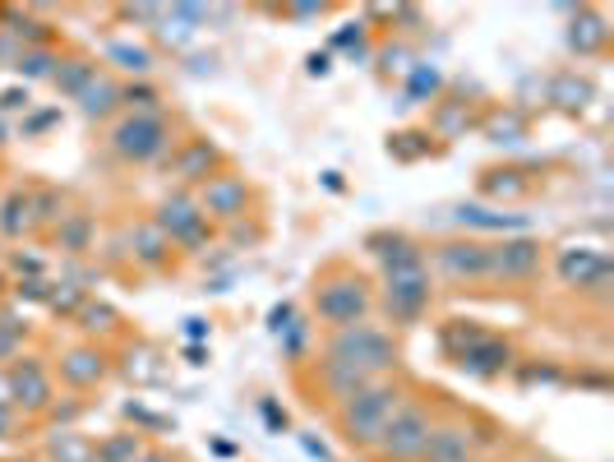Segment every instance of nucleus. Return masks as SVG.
I'll return each instance as SVG.
<instances>
[{"label":"nucleus","mask_w":614,"mask_h":462,"mask_svg":"<svg viewBox=\"0 0 614 462\" xmlns=\"http://www.w3.org/2000/svg\"><path fill=\"white\" fill-rule=\"evenodd\" d=\"M426 305H430L426 259H420L407 241H397V250L389 255V311L397 319H416Z\"/></svg>","instance_id":"f257e3e1"},{"label":"nucleus","mask_w":614,"mask_h":462,"mask_svg":"<svg viewBox=\"0 0 614 462\" xmlns=\"http://www.w3.org/2000/svg\"><path fill=\"white\" fill-rule=\"evenodd\" d=\"M402 408V393L397 389H360L347 398V412H342V426H347V439L352 445H366V449H379L383 439V426L393 421V412Z\"/></svg>","instance_id":"f03ea898"},{"label":"nucleus","mask_w":614,"mask_h":462,"mask_svg":"<svg viewBox=\"0 0 614 462\" xmlns=\"http://www.w3.org/2000/svg\"><path fill=\"white\" fill-rule=\"evenodd\" d=\"M430 416L426 408H416V402H402V408L393 412V421L383 426V439H379V453L393 458V462H420L430 449Z\"/></svg>","instance_id":"7ed1b4c3"},{"label":"nucleus","mask_w":614,"mask_h":462,"mask_svg":"<svg viewBox=\"0 0 614 462\" xmlns=\"http://www.w3.org/2000/svg\"><path fill=\"white\" fill-rule=\"evenodd\" d=\"M333 361L347 365V370H383V365H393V342L374 333V329H360V324H352V329H342L337 342H333Z\"/></svg>","instance_id":"20e7f679"},{"label":"nucleus","mask_w":614,"mask_h":462,"mask_svg":"<svg viewBox=\"0 0 614 462\" xmlns=\"http://www.w3.org/2000/svg\"><path fill=\"white\" fill-rule=\"evenodd\" d=\"M366 305H370V296L360 282H329L319 292V315L329 324H337V329H352V324L366 315Z\"/></svg>","instance_id":"39448f33"},{"label":"nucleus","mask_w":614,"mask_h":462,"mask_svg":"<svg viewBox=\"0 0 614 462\" xmlns=\"http://www.w3.org/2000/svg\"><path fill=\"white\" fill-rule=\"evenodd\" d=\"M116 148L125 153V158H158V153L167 148V125L158 121V115H134V121H125L116 130Z\"/></svg>","instance_id":"423d86ee"},{"label":"nucleus","mask_w":614,"mask_h":462,"mask_svg":"<svg viewBox=\"0 0 614 462\" xmlns=\"http://www.w3.org/2000/svg\"><path fill=\"white\" fill-rule=\"evenodd\" d=\"M536 264H541V245H531V241H513V245L490 250V273H499V278H527Z\"/></svg>","instance_id":"0eeeda50"},{"label":"nucleus","mask_w":614,"mask_h":462,"mask_svg":"<svg viewBox=\"0 0 614 462\" xmlns=\"http://www.w3.org/2000/svg\"><path fill=\"white\" fill-rule=\"evenodd\" d=\"M439 264L449 278H490V245H444Z\"/></svg>","instance_id":"6e6552de"},{"label":"nucleus","mask_w":614,"mask_h":462,"mask_svg":"<svg viewBox=\"0 0 614 462\" xmlns=\"http://www.w3.org/2000/svg\"><path fill=\"white\" fill-rule=\"evenodd\" d=\"M14 389H19V402H28V408H42L47 402V379L33 365H14Z\"/></svg>","instance_id":"1a4fd4ad"},{"label":"nucleus","mask_w":614,"mask_h":462,"mask_svg":"<svg viewBox=\"0 0 614 462\" xmlns=\"http://www.w3.org/2000/svg\"><path fill=\"white\" fill-rule=\"evenodd\" d=\"M162 227H171L176 236H189V231L199 227V214H195V208H189L185 199H176V204H167V208H162Z\"/></svg>","instance_id":"9d476101"},{"label":"nucleus","mask_w":614,"mask_h":462,"mask_svg":"<svg viewBox=\"0 0 614 462\" xmlns=\"http://www.w3.org/2000/svg\"><path fill=\"white\" fill-rule=\"evenodd\" d=\"M591 273H597V278L605 273V259H601V255H568V259H564V278H568V282L582 287Z\"/></svg>","instance_id":"9b49d317"},{"label":"nucleus","mask_w":614,"mask_h":462,"mask_svg":"<svg viewBox=\"0 0 614 462\" xmlns=\"http://www.w3.org/2000/svg\"><path fill=\"white\" fill-rule=\"evenodd\" d=\"M74 365H65V370L74 375V379H79V384H88V379H98L102 375V361H93L88 352H79V356H70Z\"/></svg>","instance_id":"f8f14e48"},{"label":"nucleus","mask_w":614,"mask_h":462,"mask_svg":"<svg viewBox=\"0 0 614 462\" xmlns=\"http://www.w3.org/2000/svg\"><path fill=\"white\" fill-rule=\"evenodd\" d=\"M208 199H222V208H236L245 199V190L241 185H218V190H208Z\"/></svg>","instance_id":"ddd939ff"},{"label":"nucleus","mask_w":614,"mask_h":462,"mask_svg":"<svg viewBox=\"0 0 614 462\" xmlns=\"http://www.w3.org/2000/svg\"><path fill=\"white\" fill-rule=\"evenodd\" d=\"M148 462H162V458H148Z\"/></svg>","instance_id":"4468645a"}]
</instances>
